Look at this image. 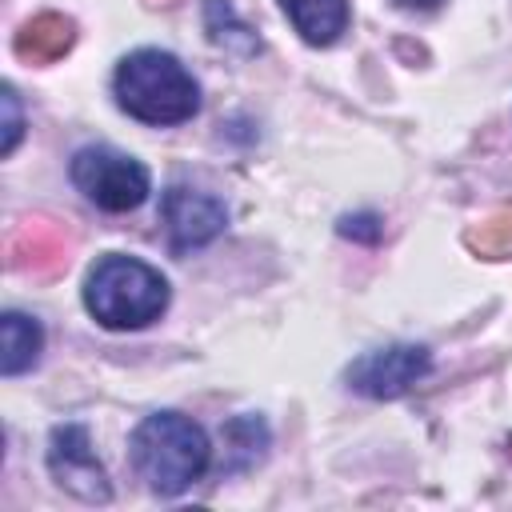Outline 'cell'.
<instances>
[{
	"label": "cell",
	"mask_w": 512,
	"mask_h": 512,
	"mask_svg": "<svg viewBox=\"0 0 512 512\" xmlns=\"http://www.w3.org/2000/svg\"><path fill=\"white\" fill-rule=\"evenodd\" d=\"M340 232H344V236H356V240H376V236H380V216H372V212L344 216V220H340Z\"/></svg>",
	"instance_id": "obj_15"
},
{
	"label": "cell",
	"mask_w": 512,
	"mask_h": 512,
	"mask_svg": "<svg viewBox=\"0 0 512 512\" xmlns=\"http://www.w3.org/2000/svg\"><path fill=\"white\" fill-rule=\"evenodd\" d=\"M160 216H164L172 252L204 248V244H212V240L224 232V224H228V208H224L212 192H200V188H188V184H172V188L164 192Z\"/></svg>",
	"instance_id": "obj_7"
},
{
	"label": "cell",
	"mask_w": 512,
	"mask_h": 512,
	"mask_svg": "<svg viewBox=\"0 0 512 512\" xmlns=\"http://www.w3.org/2000/svg\"><path fill=\"white\" fill-rule=\"evenodd\" d=\"M68 176L72 184L84 192V200H92L96 208L104 212H132L148 200L152 192V176L148 168L128 156V152H116L108 144H88L72 156L68 164Z\"/></svg>",
	"instance_id": "obj_4"
},
{
	"label": "cell",
	"mask_w": 512,
	"mask_h": 512,
	"mask_svg": "<svg viewBox=\"0 0 512 512\" xmlns=\"http://www.w3.org/2000/svg\"><path fill=\"white\" fill-rule=\"evenodd\" d=\"M148 4H168V0H148Z\"/></svg>",
	"instance_id": "obj_17"
},
{
	"label": "cell",
	"mask_w": 512,
	"mask_h": 512,
	"mask_svg": "<svg viewBox=\"0 0 512 512\" xmlns=\"http://www.w3.org/2000/svg\"><path fill=\"white\" fill-rule=\"evenodd\" d=\"M0 104H4V144H0V152H4V156H12V152H16V144H20V132H24L20 100H16V88H12V84H4Z\"/></svg>",
	"instance_id": "obj_14"
},
{
	"label": "cell",
	"mask_w": 512,
	"mask_h": 512,
	"mask_svg": "<svg viewBox=\"0 0 512 512\" xmlns=\"http://www.w3.org/2000/svg\"><path fill=\"white\" fill-rule=\"evenodd\" d=\"M132 468L156 496H180L192 488L212 460V444L196 420L184 412H152L136 424L132 440Z\"/></svg>",
	"instance_id": "obj_2"
},
{
	"label": "cell",
	"mask_w": 512,
	"mask_h": 512,
	"mask_svg": "<svg viewBox=\"0 0 512 512\" xmlns=\"http://www.w3.org/2000/svg\"><path fill=\"white\" fill-rule=\"evenodd\" d=\"M48 472H52V480L68 496H76L84 504H108L112 500L108 472L96 460V448H92L84 424H60V428H52V436H48Z\"/></svg>",
	"instance_id": "obj_5"
},
{
	"label": "cell",
	"mask_w": 512,
	"mask_h": 512,
	"mask_svg": "<svg viewBox=\"0 0 512 512\" xmlns=\"http://www.w3.org/2000/svg\"><path fill=\"white\" fill-rule=\"evenodd\" d=\"M168 296H172L168 280L152 264L136 256H120V252L100 256L84 280V308L108 332L148 328L152 320L164 316Z\"/></svg>",
	"instance_id": "obj_3"
},
{
	"label": "cell",
	"mask_w": 512,
	"mask_h": 512,
	"mask_svg": "<svg viewBox=\"0 0 512 512\" xmlns=\"http://www.w3.org/2000/svg\"><path fill=\"white\" fill-rule=\"evenodd\" d=\"M464 244H468L476 256H484V260H504V256H512V208L488 212L480 224H472V228L464 232Z\"/></svg>",
	"instance_id": "obj_13"
},
{
	"label": "cell",
	"mask_w": 512,
	"mask_h": 512,
	"mask_svg": "<svg viewBox=\"0 0 512 512\" xmlns=\"http://www.w3.org/2000/svg\"><path fill=\"white\" fill-rule=\"evenodd\" d=\"M8 264L32 276H56L68 264V236L52 220H28L8 240Z\"/></svg>",
	"instance_id": "obj_8"
},
{
	"label": "cell",
	"mask_w": 512,
	"mask_h": 512,
	"mask_svg": "<svg viewBox=\"0 0 512 512\" xmlns=\"http://www.w3.org/2000/svg\"><path fill=\"white\" fill-rule=\"evenodd\" d=\"M204 28H208V40H212L216 48H224V52H236V56L260 52L256 32L232 12L228 0H208V4H204Z\"/></svg>",
	"instance_id": "obj_12"
},
{
	"label": "cell",
	"mask_w": 512,
	"mask_h": 512,
	"mask_svg": "<svg viewBox=\"0 0 512 512\" xmlns=\"http://www.w3.org/2000/svg\"><path fill=\"white\" fill-rule=\"evenodd\" d=\"M428 372H432V352L424 344H388L352 360L348 388L372 400H396L412 384H420Z\"/></svg>",
	"instance_id": "obj_6"
},
{
	"label": "cell",
	"mask_w": 512,
	"mask_h": 512,
	"mask_svg": "<svg viewBox=\"0 0 512 512\" xmlns=\"http://www.w3.org/2000/svg\"><path fill=\"white\" fill-rule=\"evenodd\" d=\"M44 348V328L24 316V312H4L0 316V372L20 376L40 360Z\"/></svg>",
	"instance_id": "obj_11"
},
{
	"label": "cell",
	"mask_w": 512,
	"mask_h": 512,
	"mask_svg": "<svg viewBox=\"0 0 512 512\" xmlns=\"http://www.w3.org/2000/svg\"><path fill=\"white\" fill-rule=\"evenodd\" d=\"M304 44L328 48L348 28V0H276Z\"/></svg>",
	"instance_id": "obj_10"
},
{
	"label": "cell",
	"mask_w": 512,
	"mask_h": 512,
	"mask_svg": "<svg viewBox=\"0 0 512 512\" xmlns=\"http://www.w3.org/2000/svg\"><path fill=\"white\" fill-rule=\"evenodd\" d=\"M396 4H404V8H416V12H432V8H440L444 0H396Z\"/></svg>",
	"instance_id": "obj_16"
},
{
	"label": "cell",
	"mask_w": 512,
	"mask_h": 512,
	"mask_svg": "<svg viewBox=\"0 0 512 512\" xmlns=\"http://www.w3.org/2000/svg\"><path fill=\"white\" fill-rule=\"evenodd\" d=\"M72 44H76V24H72L68 16H60V12H40V16H32V20L16 32L12 52H16L20 60H28V64H52V60H60Z\"/></svg>",
	"instance_id": "obj_9"
},
{
	"label": "cell",
	"mask_w": 512,
	"mask_h": 512,
	"mask_svg": "<svg viewBox=\"0 0 512 512\" xmlns=\"http://www.w3.org/2000/svg\"><path fill=\"white\" fill-rule=\"evenodd\" d=\"M116 104L140 124H184L200 112V84L192 72L160 48H136L116 64Z\"/></svg>",
	"instance_id": "obj_1"
}]
</instances>
